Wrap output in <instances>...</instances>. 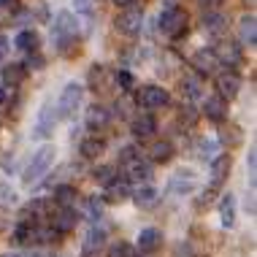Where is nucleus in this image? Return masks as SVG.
<instances>
[{
  "label": "nucleus",
  "instance_id": "nucleus-12",
  "mask_svg": "<svg viewBox=\"0 0 257 257\" xmlns=\"http://www.w3.org/2000/svg\"><path fill=\"white\" fill-rule=\"evenodd\" d=\"M192 68L200 73V76H211L214 71L219 68V60H217V54H214V49H200L192 54Z\"/></svg>",
  "mask_w": 257,
  "mask_h": 257
},
{
  "label": "nucleus",
  "instance_id": "nucleus-31",
  "mask_svg": "<svg viewBox=\"0 0 257 257\" xmlns=\"http://www.w3.org/2000/svg\"><path fill=\"white\" fill-rule=\"evenodd\" d=\"M182 95L187 100H200V81L198 79H184L182 81Z\"/></svg>",
  "mask_w": 257,
  "mask_h": 257
},
{
  "label": "nucleus",
  "instance_id": "nucleus-3",
  "mask_svg": "<svg viewBox=\"0 0 257 257\" xmlns=\"http://www.w3.org/2000/svg\"><path fill=\"white\" fill-rule=\"evenodd\" d=\"M52 36L60 44L62 52H65V46H71L73 41H76V36H79V25H76V17H73L71 11H60L57 17H54Z\"/></svg>",
  "mask_w": 257,
  "mask_h": 257
},
{
  "label": "nucleus",
  "instance_id": "nucleus-2",
  "mask_svg": "<svg viewBox=\"0 0 257 257\" xmlns=\"http://www.w3.org/2000/svg\"><path fill=\"white\" fill-rule=\"evenodd\" d=\"M54 155H57V149H54L52 144L41 147L36 155L30 157V163H27V168H25V173H22V182H25V184H36V182H41V179L46 176V171L52 168Z\"/></svg>",
  "mask_w": 257,
  "mask_h": 257
},
{
  "label": "nucleus",
  "instance_id": "nucleus-7",
  "mask_svg": "<svg viewBox=\"0 0 257 257\" xmlns=\"http://www.w3.org/2000/svg\"><path fill=\"white\" fill-rule=\"evenodd\" d=\"M214 87H217V95L225 100H233L235 95L241 92V76L233 73V71H225L217 76V81H214Z\"/></svg>",
  "mask_w": 257,
  "mask_h": 257
},
{
  "label": "nucleus",
  "instance_id": "nucleus-30",
  "mask_svg": "<svg viewBox=\"0 0 257 257\" xmlns=\"http://www.w3.org/2000/svg\"><path fill=\"white\" fill-rule=\"evenodd\" d=\"M106 257H136V249L127 244V241H114V244L108 246Z\"/></svg>",
  "mask_w": 257,
  "mask_h": 257
},
{
  "label": "nucleus",
  "instance_id": "nucleus-11",
  "mask_svg": "<svg viewBox=\"0 0 257 257\" xmlns=\"http://www.w3.org/2000/svg\"><path fill=\"white\" fill-rule=\"evenodd\" d=\"M54 124H57V114L52 111V103H44V108L38 111V122L33 130V138H49L54 133Z\"/></svg>",
  "mask_w": 257,
  "mask_h": 257
},
{
  "label": "nucleus",
  "instance_id": "nucleus-25",
  "mask_svg": "<svg viewBox=\"0 0 257 257\" xmlns=\"http://www.w3.org/2000/svg\"><path fill=\"white\" fill-rule=\"evenodd\" d=\"M14 46L22 49V52H38L41 36L36 30H22V33H17V38H14Z\"/></svg>",
  "mask_w": 257,
  "mask_h": 257
},
{
  "label": "nucleus",
  "instance_id": "nucleus-28",
  "mask_svg": "<svg viewBox=\"0 0 257 257\" xmlns=\"http://www.w3.org/2000/svg\"><path fill=\"white\" fill-rule=\"evenodd\" d=\"M25 76H27V71H25V65H19V62H11V65L3 68V81L9 87H19L25 81Z\"/></svg>",
  "mask_w": 257,
  "mask_h": 257
},
{
  "label": "nucleus",
  "instance_id": "nucleus-27",
  "mask_svg": "<svg viewBox=\"0 0 257 257\" xmlns=\"http://www.w3.org/2000/svg\"><path fill=\"white\" fill-rule=\"evenodd\" d=\"M76 198H79V192H76V187H71V184H60L57 190H54V203L62 206V208H71L76 203Z\"/></svg>",
  "mask_w": 257,
  "mask_h": 257
},
{
  "label": "nucleus",
  "instance_id": "nucleus-32",
  "mask_svg": "<svg viewBox=\"0 0 257 257\" xmlns=\"http://www.w3.org/2000/svg\"><path fill=\"white\" fill-rule=\"evenodd\" d=\"M87 217L92 222H98L103 217V200L100 198H89L87 200Z\"/></svg>",
  "mask_w": 257,
  "mask_h": 257
},
{
  "label": "nucleus",
  "instance_id": "nucleus-46",
  "mask_svg": "<svg viewBox=\"0 0 257 257\" xmlns=\"http://www.w3.org/2000/svg\"><path fill=\"white\" fill-rule=\"evenodd\" d=\"M3 257H17V254H3Z\"/></svg>",
  "mask_w": 257,
  "mask_h": 257
},
{
  "label": "nucleus",
  "instance_id": "nucleus-29",
  "mask_svg": "<svg viewBox=\"0 0 257 257\" xmlns=\"http://www.w3.org/2000/svg\"><path fill=\"white\" fill-rule=\"evenodd\" d=\"M133 200H136L138 208H155L157 206V190L155 187H141L133 195Z\"/></svg>",
  "mask_w": 257,
  "mask_h": 257
},
{
  "label": "nucleus",
  "instance_id": "nucleus-1",
  "mask_svg": "<svg viewBox=\"0 0 257 257\" xmlns=\"http://www.w3.org/2000/svg\"><path fill=\"white\" fill-rule=\"evenodd\" d=\"M119 165H122L127 182H149L152 179V165L138 155L136 147H124L119 152Z\"/></svg>",
  "mask_w": 257,
  "mask_h": 257
},
{
  "label": "nucleus",
  "instance_id": "nucleus-24",
  "mask_svg": "<svg viewBox=\"0 0 257 257\" xmlns=\"http://www.w3.org/2000/svg\"><path fill=\"white\" fill-rule=\"evenodd\" d=\"M219 219H222V227H233L235 225V195H222L219 200Z\"/></svg>",
  "mask_w": 257,
  "mask_h": 257
},
{
  "label": "nucleus",
  "instance_id": "nucleus-14",
  "mask_svg": "<svg viewBox=\"0 0 257 257\" xmlns=\"http://www.w3.org/2000/svg\"><path fill=\"white\" fill-rule=\"evenodd\" d=\"M103 198H106L108 203H124V200L130 198V182L127 179H111V182L106 184Z\"/></svg>",
  "mask_w": 257,
  "mask_h": 257
},
{
  "label": "nucleus",
  "instance_id": "nucleus-23",
  "mask_svg": "<svg viewBox=\"0 0 257 257\" xmlns=\"http://www.w3.org/2000/svg\"><path fill=\"white\" fill-rule=\"evenodd\" d=\"M76 211L73 208H62V211L54 217V225H52V230L54 233H60V235H65V233H71L73 227H76Z\"/></svg>",
  "mask_w": 257,
  "mask_h": 257
},
{
  "label": "nucleus",
  "instance_id": "nucleus-16",
  "mask_svg": "<svg viewBox=\"0 0 257 257\" xmlns=\"http://www.w3.org/2000/svg\"><path fill=\"white\" fill-rule=\"evenodd\" d=\"M160 246H163V233H160L157 227H144V230L138 233V249H141L144 254H152Z\"/></svg>",
  "mask_w": 257,
  "mask_h": 257
},
{
  "label": "nucleus",
  "instance_id": "nucleus-44",
  "mask_svg": "<svg viewBox=\"0 0 257 257\" xmlns=\"http://www.w3.org/2000/svg\"><path fill=\"white\" fill-rule=\"evenodd\" d=\"M200 3H203V6H217L219 0H200Z\"/></svg>",
  "mask_w": 257,
  "mask_h": 257
},
{
  "label": "nucleus",
  "instance_id": "nucleus-34",
  "mask_svg": "<svg viewBox=\"0 0 257 257\" xmlns=\"http://www.w3.org/2000/svg\"><path fill=\"white\" fill-rule=\"evenodd\" d=\"M103 79H106V68H103V65H92V71H89V81H92L100 92H103V87H106V84H103Z\"/></svg>",
  "mask_w": 257,
  "mask_h": 257
},
{
  "label": "nucleus",
  "instance_id": "nucleus-43",
  "mask_svg": "<svg viewBox=\"0 0 257 257\" xmlns=\"http://www.w3.org/2000/svg\"><path fill=\"white\" fill-rule=\"evenodd\" d=\"M6 98H9V95H6V87H0V103H6Z\"/></svg>",
  "mask_w": 257,
  "mask_h": 257
},
{
  "label": "nucleus",
  "instance_id": "nucleus-41",
  "mask_svg": "<svg viewBox=\"0 0 257 257\" xmlns=\"http://www.w3.org/2000/svg\"><path fill=\"white\" fill-rule=\"evenodd\" d=\"M9 14H11V9H6V6L0 3V19H6V17H9Z\"/></svg>",
  "mask_w": 257,
  "mask_h": 257
},
{
  "label": "nucleus",
  "instance_id": "nucleus-36",
  "mask_svg": "<svg viewBox=\"0 0 257 257\" xmlns=\"http://www.w3.org/2000/svg\"><path fill=\"white\" fill-rule=\"evenodd\" d=\"M98 182H103V184H108L111 179H114V168L111 165H100V168H95V173H92Z\"/></svg>",
  "mask_w": 257,
  "mask_h": 257
},
{
  "label": "nucleus",
  "instance_id": "nucleus-17",
  "mask_svg": "<svg viewBox=\"0 0 257 257\" xmlns=\"http://www.w3.org/2000/svg\"><path fill=\"white\" fill-rule=\"evenodd\" d=\"M203 114L208 116L211 122H225L227 119V100L214 95V98H206L203 103Z\"/></svg>",
  "mask_w": 257,
  "mask_h": 257
},
{
  "label": "nucleus",
  "instance_id": "nucleus-19",
  "mask_svg": "<svg viewBox=\"0 0 257 257\" xmlns=\"http://www.w3.org/2000/svg\"><path fill=\"white\" fill-rule=\"evenodd\" d=\"M214 54H217L219 65H227V68H233L241 62V46H235V44H219L217 49H214Z\"/></svg>",
  "mask_w": 257,
  "mask_h": 257
},
{
  "label": "nucleus",
  "instance_id": "nucleus-18",
  "mask_svg": "<svg viewBox=\"0 0 257 257\" xmlns=\"http://www.w3.org/2000/svg\"><path fill=\"white\" fill-rule=\"evenodd\" d=\"M238 36H241V44L249 46V49H252V46L257 44V19H254V14H246V17H241Z\"/></svg>",
  "mask_w": 257,
  "mask_h": 257
},
{
  "label": "nucleus",
  "instance_id": "nucleus-4",
  "mask_svg": "<svg viewBox=\"0 0 257 257\" xmlns=\"http://www.w3.org/2000/svg\"><path fill=\"white\" fill-rule=\"evenodd\" d=\"M160 33L168 36V38H182L187 33V11L176 9V6L165 9L160 14Z\"/></svg>",
  "mask_w": 257,
  "mask_h": 257
},
{
  "label": "nucleus",
  "instance_id": "nucleus-20",
  "mask_svg": "<svg viewBox=\"0 0 257 257\" xmlns=\"http://www.w3.org/2000/svg\"><path fill=\"white\" fill-rule=\"evenodd\" d=\"M84 122H87L89 130H103V127L111 122V111H108L106 106H89Z\"/></svg>",
  "mask_w": 257,
  "mask_h": 257
},
{
  "label": "nucleus",
  "instance_id": "nucleus-45",
  "mask_svg": "<svg viewBox=\"0 0 257 257\" xmlns=\"http://www.w3.org/2000/svg\"><path fill=\"white\" fill-rule=\"evenodd\" d=\"M30 257H49L46 252H30Z\"/></svg>",
  "mask_w": 257,
  "mask_h": 257
},
{
  "label": "nucleus",
  "instance_id": "nucleus-15",
  "mask_svg": "<svg viewBox=\"0 0 257 257\" xmlns=\"http://www.w3.org/2000/svg\"><path fill=\"white\" fill-rule=\"evenodd\" d=\"M230 165H233L230 155L211 157V168H208V176H211V187H219L222 182H225V179H227V173H230Z\"/></svg>",
  "mask_w": 257,
  "mask_h": 257
},
{
  "label": "nucleus",
  "instance_id": "nucleus-22",
  "mask_svg": "<svg viewBox=\"0 0 257 257\" xmlns=\"http://www.w3.org/2000/svg\"><path fill=\"white\" fill-rule=\"evenodd\" d=\"M173 155H176V149H173V144L168 138H163V141H155L149 149V160L152 163H171Z\"/></svg>",
  "mask_w": 257,
  "mask_h": 257
},
{
  "label": "nucleus",
  "instance_id": "nucleus-35",
  "mask_svg": "<svg viewBox=\"0 0 257 257\" xmlns=\"http://www.w3.org/2000/svg\"><path fill=\"white\" fill-rule=\"evenodd\" d=\"M222 141H225V144H230V147H233V144H241V130L235 127V124H230V127H225V130H222Z\"/></svg>",
  "mask_w": 257,
  "mask_h": 257
},
{
  "label": "nucleus",
  "instance_id": "nucleus-5",
  "mask_svg": "<svg viewBox=\"0 0 257 257\" xmlns=\"http://www.w3.org/2000/svg\"><path fill=\"white\" fill-rule=\"evenodd\" d=\"M114 27H116V33H122V36H130V38L138 36L141 27H144V11L138 9V6H133V9H122L114 19Z\"/></svg>",
  "mask_w": 257,
  "mask_h": 257
},
{
  "label": "nucleus",
  "instance_id": "nucleus-40",
  "mask_svg": "<svg viewBox=\"0 0 257 257\" xmlns=\"http://www.w3.org/2000/svg\"><path fill=\"white\" fill-rule=\"evenodd\" d=\"M246 165H249V173L254 176V149H249V155H246Z\"/></svg>",
  "mask_w": 257,
  "mask_h": 257
},
{
  "label": "nucleus",
  "instance_id": "nucleus-38",
  "mask_svg": "<svg viewBox=\"0 0 257 257\" xmlns=\"http://www.w3.org/2000/svg\"><path fill=\"white\" fill-rule=\"evenodd\" d=\"M41 65H44V57H38V54L27 60V68H33V71H41Z\"/></svg>",
  "mask_w": 257,
  "mask_h": 257
},
{
  "label": "nucleus",
  "instance_id": "nucleus-39",
  "mask_svg": "<svg viewBox=\"0 0 257 257\" xmlns=\"http://www.w3.org/2000/svg\"><path fill=\"white\" fill-rule=\"evenodd\" d=\"M116 6H122V9H133V6H138L141 0H114Z\"/></svg>",
  "mask_w": 257,
  "mask_h": 257
},
{
  "label": "nucleus",
  "instance_id": "nucleus-13",
  "mask_svg": "<svg viewBox=\"0 0 257 257\" xmlns=\"http://www.w3.org/2000/svg\"><path fill=\"white\" fill-rule=\"evenodd\" d=\"M130 133H133L136 138H141V141H147V138H152V136L157 133V119L152 114L136 116V119L130 122Z\"/></svg>",
  "mask_w": 257,
  "mask_h": 257
},
{
  "label": "nucleus",
  "instance_id": "nucleus-42",
  "mask_svg": "<svg viewBox=\"0 0 257 257\" xmlns=\"http://www.w3.org/2000/svg\"><path fill=\"white\" fill-rule=\"evenodd\" d=\"M6 44H9V41H6L3 36H0V54H3V52H6Z\"/></svg>",
  "mask_w": 257,
  "mask_h": 257
},
{
  "label": "nucleus",
  "instance_id": "nucleus-21",
  "mask_svg": "<svg viewBox=\"0 0 257 257\" xmlns=\"http://www.w3.org/2000/svg\"><path fill=\"white\" fill-rule=\"evenodd\" d=\"M203 30L208 36H222L227 30V17L222 11H208L203 17Z\"/></svg>",
  "mask_w": 257,
  "mask_h": 257
},
{
  "label": "nucleus",
  "instance_id": "nucleus-33",
  "mask_svg": "<svg viewBox=\"0 0 257 257\" xmlns=\"http://www.w3.org/2000/svg\"><path fill=\"white\" fill-rule=\"evenodd\" d=\"M116 84L122 87V92H130V89L136 87V79H133V73H130V71H119V73H116Z\"/></svg>",
  "mask_w": 257,
  "mask_h": 257
},
{
  "label": "nucleus",
  "instance_id": "nucleus-26",
  "mask_svg": "<svg viewBox=\"0 0 257 257\" xmlns=\"http://www.w3.org/2000/svg\"><path fill=\"white\" fill-rule=\"evenodd\" d=\"M79 152H81V157H87V160H95V157H100L103 152H106V141L103 138H84L81 141V147H79Z\"/></svg>",
  "mask_w": 257,
  "mask_h": 257
},
{
  "label": "nucleus",
  "instance_id": "nucleus-10",
  "mask_svg": "<svg viewBox=\"0 0 257 257\" xmlns=\"http://www.w3.org/2000/svg\"><path fill=\"white\" fill-rule=\"evenodd\" d=\"M106 246V227H89L87 235H84V241H81V254L84 257H95L100 252V249Z\"/></svg>",
  "mask_w": 257,
  "mask_h": 257
},
{
  "label": "nucleus",
  "instance_id": "nucleus-37",
  "mask_svg": "<svg viewBox=\"0 0 257 257\" xmlns=\"http://www.w3.org/2000/svg\"><path fill=\"white\" fill-rule=\"evenodd\" d=\"M73 3H76V9H79V11L89 14V11H92V6H95V0H73Z\"/></svg>",
  "mask_w": 257,
  "mask_h": 257
},
{
  "label": "nucleus",
  "instance_id": "nucleus-8",
  "mask_svg": "<svg viewBox=\"0 0 257 257\" xmlns=\"http://www.w3.org/2000/svg\"><path fill=\"white\" fill-rule=\"evenodd\" d=\"M168 103V92L157 84H149V87H141L138 89V106L144 108H163Z\"/></svg>",
  "mask_w": 257,
  "mask_h": 257
},
{
  "label": "nucleus",
  "instance_id": "nucleus-6",
  "mask_svg": "<svg viewBox=\"0 0 257 257\" xmlns=\"http://www.w3.org/2000/svg\"><path fill=\"white\" fill-rule=\"evenodd\" d=\"M81 98H84V87L76 84V81H71L65 89L60 92V100H57V111L62 119H71V116L76 114V108L81 106Z\"/></svg>",
  "mask_w": 257,
  "mask_h": 257
},
{
  "label": "nucleus",
  "instance_id": "nucleus-9",
  "mask_svg": "<svg viewBox=\"0 0 257 257\" xmlns=\"http://www.w3.org/2000/svg\"><path fill=\"white\" fill-rule=\"evenodd\" d=\"M171 195H190V192L198 190V176L192 171H179L171 176V184H168Z\"/></svg>",
  "mask_w": 257,
  "mask_h": 257
}]
</instances>
